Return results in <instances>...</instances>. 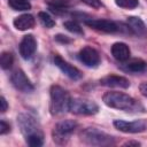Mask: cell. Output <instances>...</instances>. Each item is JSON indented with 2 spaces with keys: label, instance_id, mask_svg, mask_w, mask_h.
Wrapping results in <instances>:
<instances>
[{
  "label": "cell",
  "instance_id": "cell-16",
  "mask_svg": "<svg viewBox=\"0 0 147 147\" xmlns=\"http://www.w3.org/2000/svg\"><path fill=\"white\" fill-rule=\"evenodd\" d=\"M14 26L20 30V31H26L29 29H32L36 24V20L32 15L30 14H22L17 17H15V20L13 21Z\"/></svg>",
  "mask_w": 147,
  "mask_h": 147
},
{
  "label": "cell",
  "instance_id": "cell-26",
  "mask_svg": "<svg viewBox=\"0 0 147 147\" xmlns=\"http://www.w3.org/2000/svg\"><path fill=\"white\" fill-rule=\"evenodd\" d=\"M55 40L59 41V42H61V44H68V42L71 41L70 38H68L67 36H63V34H57V36H55Z\"/></svg>",
  "mask_w": 147,
  "mask_h": 147
},
{
  "label": "cell",
  "instance_id": "cell-12",
  "mask_svg": "<svg viewBox=\"0 0 147 147\" xmlns=\"http://www.w3.org/2000/svg\"><path fill=\"white\" fill-rule=\"evenodd\" d=\"M37 49V40L32 34H26L20 42V54L24 60H30Z\"/></svg>",
  "mask_w": 147,
  "mask_h": 147
},
{
  "label": "cell",
  "instance_id": "cell-15",
  "mask_svg": "<svg viewBox=\"0 0 147 147\" xmlns=\"http://www.w3.org/2000/svg\"><path fill=\"white\" fill-rule=\"evenodd\" d=\"M111 54L114 56L115 60H117L118 62H124L126 60L130 59L131 55V51L129 48V46L125 42H115L111 46Z\"/></svg>",
  "mask_w": 147,
  "mask_h": 147
},
{
  "label": "cell",
  "instance_id": "cell-6",
  "mask_svg": "<svg viewBox=\"0 0 147 147\" xmlns=\"http://www.w3.org/2000/svg\"><path fill=\"white\" fill-rule=\"evenodd\" d=\"M77 122L71 119L61 121L53 129V139L57 144H65L77 127Z\"/></svg>",
  "mask_w": 147,
  "mask_h": 147
},
{
  "label": "cell",
  "instance_id": "cell-18",
  "mask_svg": "<svg viewBox=\"0 0 147 147\" xmlns=\"http://www.w3.org/2000/svg\"><path fill=\"white\" fill-rule=\"evenodd\" d=\"M45 2L49 6V8L53 11H59V10H65L72 5L71 0H45Z\"/></svg>",
  "mask_w": 147,
  "mask_h": 147
},
{
  "label": "cell",
  "instance_id": "cell-17",
  "mask_svg": "<svg viewBox=\"0 0 147 147\" xmlns=\"http://www.w3.org/2000/svg\"><path fill=\"white\" fill-rule=\"evenodd\" d=\"M121 68L126 71V72H133V74H137V72H142L146 70L147 68V63L141 60V59H132V60H126L123 62V64L121 65Z\"/></svg>",
  "mask_w": 147,
  "mask_h": 147
},
{
  "label": "cell",
  "instance_id": "cell-13",
  "mask_svg": "<svg viewBox=\"0 0 147 147\" xmlns=\"http://www.w3.org/2000/svg\"><path fill=\"white\" fill-rule=\"evenodd\" d=\"M100 84L107 87H116V88H127L130 86L129 79L118 75H107L100 79Z\"/></svg>",
  "mask_w": 147,
  "mask_h": 147
},
{
  "label": "cell",
  "instance_id": "cell-1",
  "mask_svg": "<svg viewBox=\"0 0 147 147\" xmlns=\"http://www.w3.org/2000/svg\"><path fill=\"white\" fill-rule=\"evenodd\" d=\"M17 123L21 132L25 137L28 145L31 147H40L44 144V134L39 122L30 114L21 113L17 116Z\"/></svg>",
  "mask_w": 147,
  "mask_h": 147
},
{
  "label": "cell",
  "instance_id": "cell-28",
  "mask_svg": "<svg viewBox=\"0 0 147 147\" xmlns=\"http://www.w3.org/2000/svg\"><path fill=\"white\" fill-rule=\"evenodd\" d=\"M0 103H1V113H5L7 110V108H8V103H7V101H6V99L3 96H1Z\"/></svg>",
  "mask_w": 147,
  "mask_h": 147
},
{
  "label": "cell",
  "instance_id": "cell-8",
  "mask_svg": "<svg viewBox=\"0 0 147 147\" xmlns=\"http://www.w3.org/2000/svg\"><path fill=\"white\" fill-rule=\"evenodd\" d=\"M114 126L124 133H140L147 129V123L145 119H136L132 122L123 121V119H115Z\"/></svg>",
  "mask_w": 147,
  "mask_h": 147
},
{
  "label": "cell",
  "instance_id": "cell-29",
  "mask_svg": "<svg viewBox=\"0 0 147 147\" xmlns=\"http://www.w3.org/2000/svg\"><path fill=\"white\" fill-rule=\"evenodd\" d=\"M125 146H139L140 144L139 142H137V141H129V142H126V144H124Z\"/></svg>",
  "mask_w": 147,
  "mask_h": 147
},
{
  "label": "cell",
  "instance_id": "cell-25",
  "mask_svg": "<svg viewBox=\"0 0 147 147\" xmlns=\"http://www.w3.org/2000/svg\"><path fill=\"white\" fill-rule=\"evenodd\" d=\"M83 2H85L86 5L93 7V8H99L101 6V1L100 0H82Z\"/></svg>",
  "mask_w": 147,
  "mask_h": 147
},
{
  "label": "cell",
  "instance_id": "cell-21",
  "mask_svg": "<svg viewBox=\"0 0 147 147\" xmlns=\"http://www.w3.org/2000/svg\"><path fill=\"white\" fill-rule=\"evenodd\" d=\"M63 26H64L68 31L75 33V34H84L83 28H82L76 21H65V22L63 23Z\"/></svg>",
  "mask_w": 147,
  "mask_h": 147
},
{
  "label": "cell",
  "instance_id": "cell-27",
  "mask_svg": "<svg viewBox=\"0 0 147 147\" xmlns=\"http://www.w3.org/2000/svg\"><path fill=\"white\" fill-rule=\"evenodd\" d=\"M139 91H140V93H141L144 96L147 98V82H144V83L140 84V86H139Z\"/></svg>",
  "mask_w": 147,
  "mask_h": 147
},
{
  "label": "cell",
  "instance_id": "cell-7",
  "mask_svg": "<svg viewBox=\"0 0 147 147\" xmlns=\"http://www.w3.org/2000/svg\"><path fill=\"white\" fill-rule=\"evenodd\" d=\"M86 25L95 29V30H99V31H102V32H108V33H115V32H118L121 31L122 28L121 24L114 22V21H110V20H103V18H92V17H87V18H84L82 17L80 18Z\"/></svg>",
  "mask_w": 147,
  "mask_h": 147
},
{
  "label": "cell",
  "instance_id": "cell-5",
  "mask_svg": "<svg viewBox=\"0 0 147 147\" xmlns=\"http://www.w3.org/2000/svg\"><path fill=\"white\" fill-rule=\"evenodd\" d=\"M69 110L75 115H94L99 111V106L88 99L74 98L70 100Z\"/></svg>",
  "mask_w": 147,
  "mask_h": 147
},
{
  "label": "cell",
  "instance_id": "cell-24",
  "mask_svg": "<svg viewBox=\"0 0 147 147\" xmlns=\"http://www.w3.org/2000/svg\"><path fill=\"white\" fill-rule=\"evenodd\" d=\"M9 131H10V125L5 119H1V122H0V134H6Z\"/></svg>",
  "mask_w": 147,
  "mask_h": 147
},
{
  "label": "cell",
  "instance_id": "cell-22",
  "mask_svg": "<svg viewBox=\"0 0 147 147\" xmlns=\"http://www.w3.org/2000/svg\"><path fill=\"white\" fill-rule=\"evenodd\" d=\"M38 17H39L41 24H42L45 28H47V29H51V28H53V26L55 25V21H54V20L51 17V15L47 14L46 11H40V13L38 14Z\"/></svg>",
  "mask_w": 147,
  "mask_h": 147
},
{
  "label": "cell",
  "instance_id": "cell-3",
  "mask_svg": "<svg viewBox=\"0 0 147 147\" xmlns=\"http://www.w3.org/2000/svg\"><path fill=\"white\" fill-rule=\"evenodd\" d=\"M51 113L53 115H61L69 110L70 95L69 93L59 85L51 87Z\"/></svg>",
  "mask_w": 147,
  "mask_h": 147
},
{
  "label": "cell",
  "instance_id": "cell-19",
  "mask_svg": "<svg viewBox=\"0 0 147 147\" xmlns=\"http://www.w3.org/2000/svg\"><path fill=\"white\" fill-rule=\"evenodd\" d=\"M8 5L14 10H18V11L29 10L31 8V3L28 0H8Z\"/></svg>",
  "mask_w": 147,
  "mask_h": 147
},
{
  "label": "cell",
  "instance_id": "cell-2",
  "mask_svg": "<svg viewBox=\"0 0 147 147\" xmlns=\"http://www.w3.org/2000/svg\"><path fill=\"white\" fill-rule=\"evenodd\" d=\"M102 100L106 106L114 108V109L130 111V113L144 111V107L141 106L140 102H138L131 95L125 94L123 92H116V91L107 92L103 94Z\"/></svg>",
  "mask_w": 147,
  "mask_h": 147
},
{
  "label": "cell",
  "instance_id": "cell-20",
  "mask_svg": "<svg viewBox=\"0 0 147 147\" xmlns=\"http://www.w3.org/2000/svg\"><path fill=\"white\" fill-rule=\"evenodd\" d=\"M14 62V56L10 52H2L1 56H0V63H1V68L7 70L9 68H11Z\"/></svg>",
  "mask_w": 147,
  "mask_h": 147
},
{
  "label": "cell",
  "instance_id": "cell-11",
  "mask_svg": "<svg viewBox=\"0 0 147 147\" xmlns=\"http://www.w3.org/2000/svg\"><path fill=\"white\" fill-rule=\"evenodd\" d=\"M54 64L70 79L74 80H78L82 78V72L74 65H71L69 62H67L64 59H62L60 55H55L54 56Z\"/></svg>",
  "mask_w": 147,
  "mask_h": 147
},
{
  "label": "cell",
  "instance_id": "cell-9",
  "mask_svg": "<svg viewBox=\"0 0 147 147\" xmlns=\"http://www.w3.org/2000/svg\"><path fill=\"white\" fill-rule=\"evenodd\" d=\"M10 80H11V84L14 85V87L16 90L23 92V93H31L34 90L33 84L26 77V75L24 74V71L21 70V69H16V70H14L11 72Z\"/></svg>",
  "mask_w": 147,
  "mask_h": 147
},
{
  "label": "cell",
  "instance_id": "cell-4",
  "mask_svg": "<svg viewBox=\"0 0 147 147\" xmlns=\"http://www.w3.org/2000/svg\"><path fill=\"white\" fill-rule=\"evenodd\" d=\"M80 139L91 146H110L115 144V138L99 129L87 127L80 132Z\"/></svg>",
  "mask_w": 147,
  "mask_h": 147
},
{
  "label": "cell",
  "instance_id": "cell-23",
  "mask_svg": "<svg viewBox=\"0 0 147 147\" xmlns=\"http://www.w3.org/2000/svg\"><path fill=\"white\" fill-rule=\"evenodd\" d=\"M115 3L124 9H134L139 6V0H115Z\"/></svg>",
  "mask_w": 147,
  "mask_h": 147
},
{
  "label": "cell",
  "instance_id": "cell-10",
  "mask_svg": "<svg viewBox=\"0 0 147 147\" xmlns=\"http://www.w3.org/2000/svg\"><path fill=\"white\" fill-rule=\"evenodd\" d=\"M78 59L79 61L85 64L88 68H95L100 64V55L96 49H94L91 46H85L83 47L79 53H78Z\"/></svg>",
  "mask_w": 147,
  "mask_h": 147
},
{
  "label": "cell",
  "instance_id": "cell-14",
  "mask_svg": "<svg viewBox=\"0 0 147 147\" xmlns=\"http://www.w3.org/2000/svg\"><path fill=\"white\" fill-rule=\"evenodd\" d=\"M126 25L129 26L130 31L132 33H134L138 37H146L147 36V28L145 25V23L142 22V20L138 16H129L126 20Z\"/></svg>",
  "mask_w": 147,
  "mask_h": 147
}]
</instances>
